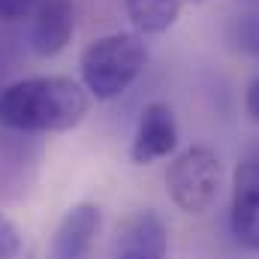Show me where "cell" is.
<instances>
[{
    "instance_id": "8",
    "label": "cell",
    "mask_w": 259,
    "mask_h": 259,
    "mask_svg": "<svg viewBox=\"0 0 259 259\" xmlns=\"http://www.w3.org/2000/svg\"><path fill=\"white\" fill-rule=\"evenodd\" d=\"M100 226H103V214L94 202L72 205L52 238V259H84Z\"/></svg>"
},
{
    "instance_id": "15",
    "label": "cell",
    "mask_w": 259,
    "mask_h": 259,
    "mask_svg": "<svg viewBox=\"0 0 259 259\" xmlns=\"http://www.w3.org/2000/svg\"><path fill=\"white\" fill-rule=\"evenodd\" d=\"M241 3H247V6H259V0H241Z\"/></svg>"
},
{
    "instance_id": "10",
    "label": "cell",
    "mask_w": 259,
    "mask_h": 259,
    "mask_svg": "<svg viewBox=\"0 0 259 259\" xmlns=\"http://www.w3.org/2000/svg\"><path fill=\"white\" fill-rule=\"evenodd\" d=\"M232 42L241 55L253 58L259 64V6H250L247 12L235 15L232 21Z\"/></svg>"
},
{
    "instance_id": "9",
    "label": "cell",
    "mask_w": 259,
    "mask_h": 259,
    "mask_svg": "<svg viewBox=\"0 0 259 259\" xmlns=\"http://www.w3.org/2000/svg\"><path fill=\"white\" fill-rule=\"evenodd\" d=\"M124 6L139 33H166L181 15V0H124Z\"/></svg>"
},
{
    "instance_id": "6",
    "label": "cell",
    "mask_w": 259,
    "mask_h": 259,
    "mask_svg": "<svg viewBox=\"0 0 259 259\" xmlns=\"http://www.w3.org/2000/svg\"><path fill=\"white\" fill-rule=\"evenodd\" d=\"M229 223L238 244L259 250V163L247 160L232 172V205Z\"/></svg>"
},
{
    "instance_id": "2",
    "label": "cell",
    "mask_w": 259,
    "mask_h": 259,
    "mask_svg": "<svg viewBox=\"0 0 259 259\" xmlns=\"http://www.w3.org/2000/svg\"><path fill=\"white\" fill-rule=\"evenodd\" d=\"M148 64V46L139 33H109L84 46L78 69L81 88L97 100H115L142 75Z\"/></svg>"
},
{
    "instance_id": "11",
    "label": "cell",
    "mask_w": 259,
    "mask_h": 259,
    "mask_svg": "<svg viewBox=\"0 0 259 259\" xmlns=\"http://www.w3.org/2000/svg\"><path fill=\"white\" fill-rule=\"evenodd\" d=\"M42 3L46 0H0V21L3 24H12V21L33 18Z\"/></svg>"
},
{
    "instance_id": "16",
    "label": "cell",
    "mask_w": 259,
    "mask_h": 259,
    "mask_svg": "<svg viewBox=\"0 0 259 259\" xmlns=\"http://www.w3.org/2000/svg\"><path fill=\"white\" fill-rule=\"evenodd\" d=\"M190 3H205V0H190Z\"/></svg>"
},
{
    "instance_id": "4",
    "label": "cell",
    "mask_w": 259,
    "mask_h": 259,
    "mask_svg": "<svg viewBox=\"0 0 259 259\" xmlns=\"http://www.w3.org/2000/svg\"><path fill=\"white\" fill-rule=\"evenodd\" d=\"M178 148V121L175 112L166 103H148L142 109V118L136 124V136H133V148L130 157L139 166L157 163L163 157H169Z\"/></svg>"
},
{
    "instance_id": "7",
    "label": "cell",
    "mask_w": 259,
    "mask_h": 259,
    "mask_svg": "<svg viewBox=\"0 0 259 259\" xmlns=\"http://www.w3.org/2000/svg\"><path fill=\"white\" fill-rule=\"evenodd\" d=\"M30 49L39 58L61 55L75 33V3L72 0H46L30 18Z\"/></svg>"
},
{
    "instance_id": "1",
    "label": "cell",
    "mask_w": 259,
    "mask_h": 259,
    "mask_svg": "<svg viewBox=\"0 0 259 259\" xmlns=\"http://www.w3.org/2000/svg\"><path fill=\"white\" fill-rule=\"evenodd\" d=\"M88 109V91L69 75H30L0 91V124L18 133H66Z\"/></svg>"
},
{
    "instance_id": "3",
    "label": "cell",
    "mask_w": 259,
    "mask_h": 259,
    "mask_svg": "<svg viewBox=\"0 0 259 259\" xmlns=\"http://www.w3.org/2000/svg\"><path fill=\"white\" fill-rule=\"evenodd\" d=\"M220 187H223V163L205 145L181 151L166 169L169 199L187 214H205L217 202Z\"/></svg>"
},
{
    "instance_id": "14",
    "label": "cell",
    "mask_w": 259,
    "mask_h": 259,
    "mask_svg": "<svg viewBox=\"0 0 259 259\" xmlns=\"http://www.w3.org/2000/svg\"><path fill=\"white\" fill-rule=\"evenodd\" d=\"M253 163H259V145H256V151H253V157H250Z\"/></svg>"
},
{
    "instance_id": "5",
    "label": "cell",
    "mask_w": 259,
    "mask_h": 259,
    "mask_svg": "<svg viewBox=\"0 0 259 259\" xmlns=\"http://www.w3.org/2000/svg\"><path fill=\"white\" fill-rule=\"evenodd\" d=\"M169 229L163 217L151 208H142L124 217L115 235V259H166Z\"/></svg>"
},
{
    "instance_id": "13",
    "label": "cell",
    "mask_w": 259,
    "mask_h": 259,
    "mask_svg": "<svg viewBox=\"0 0 259 259\" xmlns=\"http://www.w3.org/2000/svg\"><path fill=\"white\" fill-rule=\"evenodd\" d=\"M244 109H247V115L259 124V75L247 84V91H244Z\"/></svg>"
},
{
    "instance_id": "12",
    "label": "cell",
    "mask_w": 259,
    "mask_h": 259,
    "mask_svg": "<svg viewBox=\"0 0 259 259\" xmlns=\"http://www.w3.org/2000/svg\"><path fill=\"white\" fill-rule=\"evenodd\" d=\"M21 253V235L18 226L0 211V259H15Z\"/></svg>"
}]
</instances>
